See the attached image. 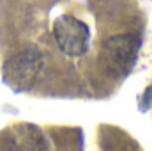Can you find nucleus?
<instances>
[{
	"label": "nucleus",
	"instance_id": "1",
	"mask_svg": "<svg viewBox=\"0 0 152 151\" xmlns=\"http://www.w3.org/2000/svg\"><path fill=\"white\" fill-rule=\"evenodd\" d=\"M140 39L134 34H117L104 41L101 48V62L110 75H126L138 55Z\"/></svg>",
	"mask_w": 152,
	"mask_h": 151
},
{
	"label": "nucleus",
	"instance_id": "3",
	"mask_svg": "<svg viewBox=\"0 0 152 151\" xmlns=\"http://www.w3.org/2000/svg\"><path fill=\"white\" fill-rule=\"evenodd\" d=\"M53 34H55L58 48L66 55L78 57V55H83L88 48L90 30L87 23H83L81 20L71 14H62L60 18L55 20Z\"/></svg>",
	"mask_w": 152,
	"mask_h": 151
},
{
	"label": "nucleus",
	"instance_id": "2",
	"mask_svg": "<svg viewBox=\"0 0 152 151\" xmlns=\"http://www.w3.org/2000/svg\"><path fill=\"white\" fill-rule=\"evenodd\" d=\"M41 70H42V55L36 50H27L11 57L4 64L2 76L11 89L25 91L36 82Z\"/></svg>",
	"mask_w": 152,
	"mask_h": 151
}]
</instances>
